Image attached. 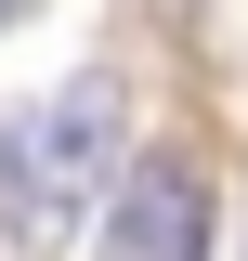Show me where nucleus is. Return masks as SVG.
<instances>
[{"label": "nucleus", "mask_w": 248, "mask_h": 261, "mask_svg": "<svg viewBox=\"0 0 248 261\" xmlns=\"http://www.w3.org/2000/svg\"><path fill=\"white\" fill-rule=\"evenodd\" d=\"M92 261H209V170L196 157H131Z\"/></svg>", "instance_id": "f03ea898"}, {"label": "nucleus", "mask_w": 248, "mask_h": 261, "mask_svg": "<svg viewBox=\"0 0 248 261\" xmlns=\"http://www.w3.org/2000/svg\"><path fill=\"white\" fill-rule=\"evenodd\" d=\"M131 183V118H118V79H53L39 105L0 118V235L27 261H53L79 222H105Z\"/></svg>", "instance_id": "f257e3e1"}, {"label": "nucleus", "mask_w": 248, "mask_h": 261, "mask_svg": "<svg viewBox=\"0 0 248 261\" xmlns=\"http://www.w3.org/2000/svg\"><path fill=\"white\" fill-rule=\"evenodd\" d=\"M27 13H39V0H0V27H27Z\"/></svg>", "instance_id": "7ed1b4c3"}]
</instances>
